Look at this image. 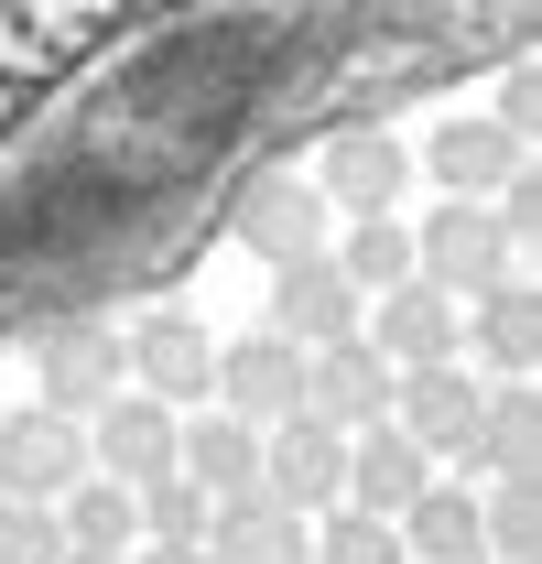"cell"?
<instances>
[{"instance_id":"1","label":"cell","mask_w":542,"mask_h":564,"mask_svg":"<svg viewBox=\"0 0 542 564\" xmlns=\"http://www.w3.org/2000/svg\"><path fill=\"white\" fill-rule=\"evenodd\" d=\"M412 282H434L445 304H488L510 272V239H499V217L488 207H434V228L412 239Z\"/></svg>"},{"instance_id":"2","label":"cell","mask_w":542,"mask_h":564,"mask_svg":"<svg viewBox=\"0 0 542 564\" xmlns=\"http://www.w3.org/2000/svg\"><path fill=\"white\" fill-rule=\"evenodd\" d=\"M33 369H44V413H109L120 402V380H131V358H120V337L98 326V315H76V326H55V337H33Z\"/></svg>"},{"instance_id":"3","label":"cell","mask_w":542,"mask_h":564,"mask_svg":"<svg viewBox=\"0 0 542 564\" xmlns=\"http://www.w3.org/2000/svg\"><path fill=\"white\" fill-rule=\"evenodd\" d=\"M293 358H326V348H358V293H347L337 261H293V272H271V326Z\"/></svg>"},{"instance_id":"4","label":"cell","mask_w":542,"mask_h":564,"mask_svg":"<svg viewBox=\"0 0 542 564\" xmlns=\"http://www.w3.org/2000/svg\"><path fill=\"white\" fill-rule=\"evenodd\" d=\"M120 358L141 369V402H196V391H217V337H206L185 304H163V315H141L131 337H120Z\"/></svg>"},{"instance_id":"5","label":"cell","mask_w":542,"mask_h":564,"mask_svg":"<svg viewBox=\"0 0 542 564\" xmlns=\"http://www.w3.org/2000/svg\"><path fill=\"white\" fill-rule=\"evenodd\" d=\"M304 423H315V434H337V445H358V434H380V423H391V369L369 358V337H358V348L304 358Z\"/></svg>"},{"instance_id":"6","label":"cell","mask_w":542,"mask_h":564,"mask_svg":"<svg viewBox=\"0 0 542 564\" xmlns=\"http://www.w3.org/2000/svg\"><path fill=\"white\" fill-rule=\"evenodd\" d=\"M477 402H488L477 369H402V380H391V434H402L423 467H434V456H467Z\"/></svg>"},{"instance_id":"7","label":"cell","mask_w":542,"mask_h":564,"mask_svg":"<svg viewBox=\"0 0 542 564\" xmlns=\"http://www.w3.org/2000/svg\"><path fill=\"white\" fill-rule=\"evenodd\" d=\"M217 402H228V423H250V434L304 423V358L282 348V337H239V348H217Z\"/></svg>"},{"instance_id":"8","label":"cell","mask_w":542,"mask_h":564,"mask_svg":"<svg viewBox=\"0 0 542 564\" xmlns=\"http://www.w3.org/2000/svg\"><path fill=\"white\" fill-rule=\"evenodd\" d=\"M369 358L402 380V369H456V337H467V315L434 293V282H402V293H380V315L358 326Z\"/></svg>"},{"instance_id":"9","label":"cell","mask_w":542,"mask_h":564,"mask_svg":"<svg viewBox=\"0 0 542 564\" xmlns=\"http://www.w3.org/2000/svg\"><path fill=\"white\" fill-rule=\"evenodd\" d=\"M76 478H87V423H66V413H22V423H0V499H33V510H55Z\"/></svg>"},{"instance_id":"10","label":"cell","mask_w":542,"mask_h":564,"mask_svg":"<svg viewBox=\"0 0 542 564\" xmlns=\"http://www.w3.org/2000/svg\"><path fill=\"white\" fill-rule=\"evenodd\" d=\"M87 478H109V489H152V478H174V413L163 402H109V413L87 423Z\"/></svg>"},{"instance_id":"11","label":"cell","mask_w":542,"mask_h":564,"mask_svg":"<svg viewBox=\"0 0 542 564\" xmlns=\"http://www.w3.org/2000/svg\"><path fill=\"white\" fill-rule=\"evenodd\" d=\"M347 489V445L337 434H315V423H282V434H261V499L271 510H337Z\"/></svg>"},{"instance_id":"12","label":"cell","mask_w":542,"mask_h":564,"mask_svg":"<svg viewBox=\"0 0 542 564\" xmlns=\"http://www.w3.org/2000/svg\"><path fill=\"white\" fill-rule=\"evenodd\" d=\"M174 478L206 499V510H228V499H250L261 489V434L250 423H174Z\"/></svg>"},{"instance_id":"13","label":"cell","mask_w":542,"mask_h":564,"mask_svg":"<svg viewBox=\"0 0 542 564\" xmlns=\"http://www.w3.org/2000/svg\"><path fill=\"white\" fill-rule=\"evenodd\" d=\"M423 163H434V185H445V207H477V196H499L510 174H532V152H521V141L499 131V120H445Z\"/></svg>"},{"instance_id":"14","label":"cell","mask_w":542,"mask_h":564,"mask_svg":"<svg viewBox=\"0 0 542 564\" xmlns=\"http://www.w3.org/2000/svg\"><path fill=\"white\" fill-rule=\"evenodd\" d=\"M467 467L488 478V489H510V478H542V402H532V380H499V391L477 402Z\"/></svg>"},{"instance_id":"15","label":"cell","mask_w":542,"mask_h":564,"mask_svg":"<svg viewBox=\"0 0 542 564\" xmlns=\"http://www.w3.org/2000/svg\"><path fill=\"white\" fill-rule=\"evenodd\" d=\"M423 489H434V467H423L402 434L380 423V434H358V445H347V489H337V510H358V521H402Z\"/></svg>"},{"instance_id":"16","label":"cell","mask_w":542,"mask_h":564,"mask_svg":"<svg viewBox=\"0 0 542 564\" xmlns=\"http://www.w3.org/2000/svg\"><path fill=\"white\" fill-rule=\"evenodd\" d=\"M402 141L391 131H347L337 152H326V185H315V207H347L358 217V228H369V217H391V196H402Z\"/></svg>"},{"instance_id":"17","label":"cell","mask_w":542,"mask_h":564,"mask_svg":"<svg viewBox=\"0 0 542 564\" xmlns=\"http://www.w3.org/2000/svg\"><path fill=\"white\" fill-rule=\"evenodd\" d=\"M206 564H315V521H293V510H271L250 489L206 521Z\"/></svg>"},{"instance_id":"18","label":"cell","mask_w":542,"mask_h":564,"mask_svg":"<svg viewBox=\"0 0 542 564\" xmlns=\"http://www.w3.org/2000/svg\"><path fill=\"white\" fill-rule=\"evenodd\" d=\"M239 239L261 250L271 272H293V261H326V207H315V185H250Z\"/></svg>"},{"instance_id":"19","label":"cell","mask_w":542,"mask_h":564,"mask_svg":"<svg viewBox=\"0 0 542 564\" xmlns=\"http://www.w3.org/2000/svg\"><path fill=\"white\" fill-rule=\"evenodd\" d=\"M456 348H477L499 380H532V358H542V293H532V282H499V293L477 304V326L456 337Z\"/></svg>"},{"instance_id":"20","label":"cell","mask_w":542,"mask_h":564,"mask_svg":"<svg viewBox=\"0 0 542 564\" xmlns=\"http://www.w3.org/2000/svg\"><path fill=\"white\" fill-rule=\"evenodd\" d=\"M391 532H402V564H477V489H423Z\"/></svg>"},{"instance_id":"21","label":"cell","mask_w":542,"mask_h":564,"mask_svg":"<svg viewBox=\"0 0 542 564\" xmlns=\"http://www.w3.org/2000/svg\"><path fill=\"white\" fill-rule=\"evenodd\" d=\"M532 543H542V478H510L477 499V564H532Z\"/></svg>"},{"instance_id":"22","label":"cell","mask_w":542,"mask_h":564,"mask_svg":"<svg viewBox=\"0 0 542 564\" xmlns=\"http://www.w3.org/2000/svg\"><path fill=\"white\" fill-rule=\"evenodd\" d=\"M315 564H402V532L391 521H358V510H326L315 521Z\"/></svg>"},{"instance_id":"23","label":"cell","mask_w":542,"mask_h":564,"mask_svg":"<svg viewBox=\"0 0 542 564\" xmlns=\"http://www.w3.org/2000/svg\"><path fill=\"white\" fill-rule=\"evenodd\" d=\"M0 564H66L55 510H33V499H0Z\"/></svg>"},{"instance_id":"24","label":"cell","mask_w":542,"mask_h":564,"mask_svg":"<svg viewBox=\"0 0 542 564\" xmlns=\"http://www.w3.org/2000/svg\"><path fill=\"white\" fill-rule=\"evenodd\" d=\"M532 120H542V87H532V76H510V98H499V131L521 141V131H532Z\"/></svg>"},{"instance_id":"25","label":"cell","mask_w":542,"mask_h":564,"mask_svg":"<svg viewBox=\"0 0 542 564\" xmlns=\"http://www.w3.org/2000/svg\"><path fill=\"white\" fill-rule=\"evenodd\" d=\"M131 564H206V554H152V543H141V554H131Z\"/></svg>"},{"instance_id":"26","label":"cell","mask_w":542,"mask_h":564,"mask_svg":"<svg viewBox=\"0 0 542 564\" xmlns=\"http://www.w3.org/2000/svg\"><path fill=\"white\" fill-rule=\"evenodd\" d=\"M66 564H98V554H66Z\"/></svg>"}]
</instances>
